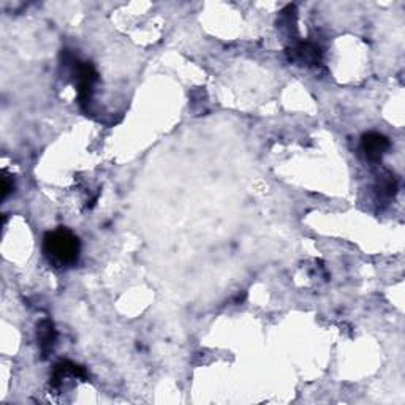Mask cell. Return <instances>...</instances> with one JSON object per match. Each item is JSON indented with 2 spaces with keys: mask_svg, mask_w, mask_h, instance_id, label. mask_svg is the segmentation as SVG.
I'll return each instance as SVG.
<instances>
[{
  "mask_svg": "<svg viewBox=\"0 0 405 405\" xmlns=\"http://www.w3.org/2000/svg\"><path fill=\"white\" fill-rule=\"evenodd\" d=\"M81 243L76 234L67 228L48 231L43 238V255L56 267L73 266L80 259Z\"/></svg>",
  "mask_w": 405,
  "mask_h": 405,
  "instance_id": "obj_1",
  "label": "cell"
},
{
  "mask_svg": "<svg viewBox=\"0 0 405 405\" xmlns=\"http://www.w3.org/2000/svg\"><path fill=\"white\" fill-rule=\"evenodd\" d=\"M361 147L371 162H380L389 149V141L385 135L377 133V131H369V133L362 135Z\"/></svg>",
  "mask_w": 405,
  "mask_h": 405,
  "instance_id": "obj_2",
  "label": "cell"
},
{
  "mask_svg": "<svg viewBox=\"0 0 405 405\" xmlns=\"http://www.w3.org/2000/svg\"><path fill=\"white\" fill-rule=\"evenodd\" d=\"M288 54H290V61L298 62L301 65H315L322 59V51H320L317 45L310 43V41L296 45Z\"/></svg>",
  "mask_w": 405,
  "mask_h": 405,
  "instance_id": "obj_3",
  "label": "cell"
},
{
  "mask_svg": "<svg viewBox=\"0 0 405 405\" xmlns=\"http://www.w3.org/2000/svg\"><path fill=\"white\" fill-rule=\"evenodd\" d=\"M39 339H40V347H41V350L45 351H48V350H51L52 349V345H54V340H56V329H54V326H52V323L51 322H48V320H46V322H43L41 323L40 326H39Z\"/></svg>",
  "mask_w": 405,
  "mask_h": 405,
  "instance_id": "obj_4",
  "label": "cell"
},
{
  "mask_svg": "<svg viewBox=\"0 0 405 405\" xmlns=\"http://www.w3.org/2000/svg\"><path fill=\"white\" fill-rule=\"evenodd\" d=\"M397 193V181L394 176H385L378 181V195L383 198H393Z\"/></svg>",
  "mask_w": 405,
  "mask_h": 405,
  "instance_id": "obj_5",
  "label": "cell"
}]
</instances>
